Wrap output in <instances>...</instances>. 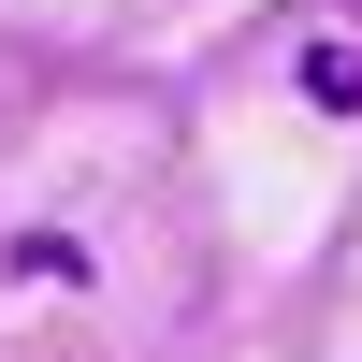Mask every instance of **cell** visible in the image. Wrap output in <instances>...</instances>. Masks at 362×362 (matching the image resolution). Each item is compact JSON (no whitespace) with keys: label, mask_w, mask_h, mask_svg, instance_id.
Here are the masks:
<instances>
[{"label":"cell","mask_w":362,"mask_h":362,"mask_svg":"<svg viewBox=\"0 0 362 362\" xmlns=\"http://www.w3.org/2000/svg\"><path fill=\"white\" fill-rule=\"evenodd\" d=\"M305 102L319 116H362V44H305Z\"/></svg>","instance_id":"6da1fadb"}]
</instances>
